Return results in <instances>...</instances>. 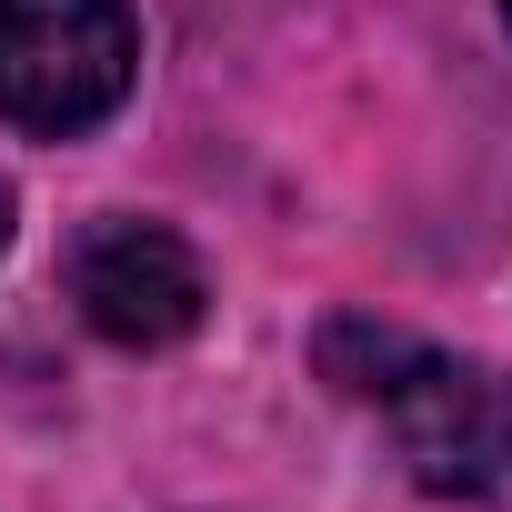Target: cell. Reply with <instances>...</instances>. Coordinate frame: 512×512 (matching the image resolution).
Wrapping results in <instances>:
<instances>
[{"label": "cell", "mask_w": 512, "mask_h": 512, "mask_svg": "<svg viewBox=\"0 0 512 512\" xmlns=\"http://www.w3.org/2000/svg\"><path fill=\"white\" fill-rule=\"evenodd\" d=\"M71 302H81V322H91L101 342H121V352H161V342L201 332L211 282H201V262H191L181 231L111 211V221H91V231L71 241Z\"/></svg>", "instance_id": "3957f363"}, {"label": "cell", "mask_w": 512, "mask_h": 512, "mask_svg": "<svg viewBox=\"0 0 512 512\" xmlns=\"http://www.w3.org/2000/svg\"><path fill=\"white\" fill-rule=\"evenodd\" d=\"M502 31H512V0H502Z\"/></svg>", "instance_id": "5b68a950"}, {"label": "cell", "mask_w": 512, "mask_h": 512, "mask_svg": "<svg viewBox=\"0 0 512 512\" xmlns=\"http://www.w3.org/2000/svg\"><path fill=\"white\" fill-rule=\"evenodd\" d=\"M0 251H11V181H0Z\"/></svg>", "instance_id": "277c9868"}, {"label": "cell", "mask_w": 512, "mask_h": 512, "mask_svg": "<svg viewBox=\"0 0 512 512\" xmlns=\"http://www.w3.org/2000/svg\"><path fill=\"white\" fill-rule=\"evenodd\" d=\"M322 372L392 422V442H402L422 492L512 512V372L422 352V342H402V332H382L362 312H342L322 332Z\"/></svg>", "instance_id": "6da1fadb"}, {"label": "cell", "mask_w": 512, "mask_h": 512, "mask_svg": "<svg viewBox=\"0 0 512 512\" xmlns=\"http://www.w3.org/2000/svg\"><path fill=\"white\" fill-rule=\"evenodd\" d=\"M141 21L131 0H0V121L71 141L131 101Z\"/></svg>", "instance_id": "7a4b0ae2"}]
</instances>
